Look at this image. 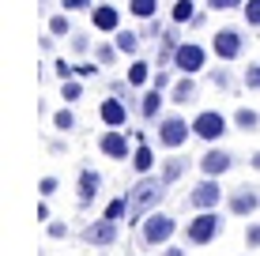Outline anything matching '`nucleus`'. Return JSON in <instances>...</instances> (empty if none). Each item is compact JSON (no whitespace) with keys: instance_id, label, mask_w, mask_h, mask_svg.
I'll return each mask as SVG.
<instances>
[{"instance_id":"1","label":"nucleus","mask_w":260,"mask_h":256,"mask_svg":"<svg viewBox=\"0 0 260 256\" xmlns=\"http://www.w3.org/2000/svg\"><path fill=\"white\" fill-rule=\"evenodd\" d=\"M170 185L162 177H151V173H143V177L128 189V223H143V218L151 215V211H158V200L166 196Z\"/></svg>"},{"instance_id":"2","label":"nucleus","mask_w":260,"mask_h":256,"mask_svg":"<svg viewBox=\"0 0 260 256\" xmlns=\"http://www.w3.org/2000/svg\"><path fill=\"white\" fill-rule=\"evenodd\" d=\"M222 230H226V223L219 211H196V218H189V226H185V245H211Z\"/></svg>"},{"instance_id":"3","label":"nucleus","mask_w":260,"mask_h":256,"mask_svg":"<svg viewBox=\"0 0 260 256\" xmlns=\"http://www.w3.org/2000/svg\"><path fill=\"white\" fill-rule=\"evenodd\" d=\"M174 234H177V223L166 215V211H151V215L140 223V237H143L147 249H166Z\"/></svg>"},{"instance_id":"4","label":"nucleus","mask_w":260,"mask_h":256,"mask_svg":"<svg viewBox=\"0 0 260 256\" xmlns=\"http://www.w3.org/2000/svg\"><path fill=\"white\" fill-rule=\"evenodd\" d=\"M222 196H226V192H222L219 177H204V181H200V185H196V189L189 192V200H185V204H189L192 211H215Z\"/></svg>"},{"instance_id":"5","label":"nucleus","mask_w":260,"mask_h":256,"mask_svg":"<svg viewBox=\"0 0 260 256\" xmlns=\"http://www.w3.org/2000/svg\"><path fill=\"white\" fill-rule=\"evenodd\" d=\"M192 136H200L204 143H215V139H222V136H226V117H222L219 109H204V113H196V121H192Z\"/></svg>"},{"instance_id":"6","label":"nucleus","mask_w":260,"mask_h":256,"mask_svg":"<svg viewBox=\"0 0 260 256\" xmlns=\"http://www.w3.org/2000/svg\"><path fill=\"white\" fill-rule=\"evenodd\" d=\"M204 60H208V53H204V46H196V42H181L174 53V68L185 76H196L204 68Z\"/></svg>"},{"instance_id":"7","label":"nucleus","mask_w":260,"mask_h":256,"mask_svg":"<svg viewBox=\"0 0 260 256\" xmlns=\"http://www.w3.org/2000/svg\"><path fill=\"white\" fill-rule=\"evenodd\" d=\"M189 132H192V125L185 117H162V125H158V143L170 147V151H177V147L189 139Z\"/></svg>"},{"instance_id":"8","label":"nucleus","mask_w":260,"mask_h":256,"mask_svg":"<svg viewBox=\"0 0 260 256\" xmlns=\"http://www.w3.org/2000/svg\"><path fill=\"white\" fill-rule=\"evenodd\" d=\"M241 46H245V38H241L234 26H222V30L211 38V49H215V57H219V60H238L241 57Z\"/></svg>"},{"instance_id":"9","label":"nucleus","mask_w":260,"mask_h":256,"mask_svg":"<svg viewBox=\"0 0 260 256\" xmlns=\"http://www.w3.org/2000/svg\"><path fill=\"white\" fill-rule=\"evenodd\" d=\"M83 241L91 245V249H106V245H113L117 241V223H113V218H98V223H91L83 230Z\"/></svg>"},{"instance_id":"10","label":"nucleus","mask_w":260,"mask_h":256,"mask_svg":"<svg viewBox=\"0 0 260 256\" xmlns=\"http://www.w3.org/2000/svg\"><path fill=\"white\" fill-rule=\"evenodd\" d=\"M226 207H230V215H238V218H249V215H253V211L260 207V192H256V189H249V185H241L238 192H230Z\"/></svg>"},{"instance_id":"11","label":"nucleus","mask_w":260,"mask_h":256,"mask_svg":"<svg viewBox=\"0 0 260 256\" xmlns=\"http://www.w3.org/2000/svg\"><path fill=\"white\" fill-rule=\"evenodd\" d=\"M230 166H234V155H230V151H219V147H211V151L200 158V173H204V177H222Z\"/></svg>"},{"instance_id":"12","label":"nucleus","mask_w":260,"mask_h":256,"mask_svg":"<svg viewBox=\"0 0 260 256\" xmlns=\"http://www.w3.org/2000/svg\"><path fill=\"white\" fill-rule=\"evenodd\" d=\"M98 151H102L106 158H128V136L124 132H117V128H110L106 136H98Z\"/></svg>"},{"instance_id":"13","label":"nucleus","mask_w":260,"mask_h":256,"mask_svg":"<svg viewBox=\"0 0 260 256\" xmlns=\"http://www.w3.org/2000/svg\"><path fill=\"white\" fill-rule=\"evenodd\" d=\"M91 23H94V30L117 34V30H121V12H117L113 4H94V8H91Z\"/></svg>"},{"instance_id":"14","label":"nucleus","mask_w":260,"mask_h":256,"mask_svg":"<svg viewBox=\"0 0 260 256\" xmlns=\"http://www.w3.org/2000/svg\"><path fill=\"white\" fill-rule=\"evenodd\" d=\"M98 117H102L106 128H121L124 121H128V109H124L121 98H106L102 105H98Z\"/></svg>"},{"instance_id":"15","label":"nucleus","mask_w":260,"mask_h":256,"mask_svg":"<svg viewBox=\"0 0 260 256\" xmlns=\"http://www.w3.org/2000/svg\"><path fill=\"white\" fill-rule=\"evenodd\" d=\"M98 189H102V177H98L94 170H83V173H79V204H83V207L98 196Z\"/></svg>"},{"instance_id":"16","label":"nucleus","mask_w":260,"mask_h":256,"mask_svg":"<svg viewBox=\"0 0 260 256\" xmlns=\"http://www.w3.org/2000/svg\"><path fill=\"white\" fill-rule=\"evenodd\" d=\"M151 166H155V151H151V147L140 139V147L132 151V170H136L140 177H143V173H151Z\"/></svg>"},{"instance_id":"17","label":"nucleus","mask_w":260,"mask_h":256,"mask_svg":"<svg viewBox=\"0 0 260 256\" xmlns=\"http://www.w3.org/2000/svg\"><path fill=\"white\" fill-rule=\"evenodd\" d=\"M192 98H196V83H192V76L177 79V83H174V91H170V102L185 105V102H192Z\"/></svg>"},{"instance_id":"18","label":"nucleus","mask_w":260,"mask_h":256,"mask_svg":"<svg viewBox=\"0 0 260 256\" xmlns=\"http://www.w3.org/2000/svg\"><path fill=\"white\" fill-rule=\"evenodd\" d=\"M158 109H162V91H158V87H151V91L143 94V102H140V113H143L147 121H155Z\"/></svg>"},{"instance_id":"19","label":"nucleus","mask_w":260,"mask_h":256,"mask_svg":"<svg viewBox=\"0 0 260 256\" xmlns=\"http://www.w3.org/2000/svg\"><path fill=\"white\" fill-rule=\"evenodd\" d=\"M147 79H155V76H151V64H147V60H132V64H128V87H143Z\"/></svg>"},{"instance_id":"20","label":"nucleus","mask_w":260,"mask_h":256,"mask_svg":"<svg viewBox=\"0 0 260 256\" xmlns=\"http://www.w3.org/2000/svg\"><path fill=\"white\" fill-rule=\"evenodd\" d=\"M234 125H238L241 132H256V128H260V113L249 109V105H241V109L234 113Z\"/></svg>"},{"instance_id":"21","label":"nucleus","mask_w":260,"mask_h":256,"mask_svg":"<svg viewBox=\"0 0 260 256\" xmlns=\"http://www.w3.org/2000/svg\"><path fill=\"white\" fill-rule=\"evenodd\" d=\"M185 166H189V162H185V158H177V155H174V158H166V162H162V181H166V185H174V181L185 173Z\"/></svg>"},{"instance_id":"22","label":"nucleus","mask_w":260,"mask_h":256,"mask_svg":"<svg viewBox=\"0 0 260 256\" xmlns=\"http://www.w3.org/2000/svg\"><path fill=\"white\" fill-rule=\"evenodd\" d=\"M113 46H117L121 53H128V57H132V53L140 49V34H136V30H117V38H113Z\"/></svg>"},{"instance_id":"23","label":"nucleus","mask_w":260,"mask_h":256,"mask_svg":"<svg viewBox=\"0 0 260 256\" xmlns=\"http://www.w3.org/2000/svg\"><path fill=\"white\" fill-rule=\"evenodd\" d=\"M128 12L136 15V19H151V15L158 12V0H128Z\"/></svg>"},{"instance_id":"24","label":"nucleus","mask_w":260,"mask_h":256,"mask_svg":"<svg viewBox=\"0 0 260 256\" xmlns=\"http://www.w3.org/2000/svg\"><path fill=\"white\" fill-rule=\"evenodd\" d=\"M192 19H196L192 0H177V4H174V23H192Z\"/></svg>"},{"instance_id":"25","label":"nucleus","mask_w":260,"mask_h":256,"mask_svg":"<svg viewBox=\"0 0 260 256\" xmlns=\"http://www.w3.org/2000/svg\"><path fill=\"white\" fill-rule=\"evenodd\" d=\"M53 128H57V132H72V128H76L72 109H57V113H53Z\"/></svg>"},{"instance_id":"26","label":"nucleus","mask_w":260,"mask_h":256,"mask_svg":"<svg viewBox=\"0 0 260 256\" xmlns=\"http://www.w3.org/2000/svg\"><path fill=\"white\" fill-rule=\"evenodd\" d=\"M106 218H113V223H121V218H128V200H113V204L106 207Z\"/></svg>"},{"instance_id":"27","label":"nucleus","mask_w":260,"mask_h":256,"mask_svg":"<svg viewBox=\"0 0 260 256\" xmlns=\"http://www.w3.org/2000/svg\"><path fill=\"white\" fill-rule=\"evenodd\" d=\"M79 94H83V87H79L76 79H64V87H60V98H64V102H79Z\"/></svg>"},{"instance_id":"28","label":"nucleus","mask_w":260,"mask_h":256,"mask_svg":"<svg viewBox=\"0 0 260 256\" xmlns=\"http://www.w3.org/2000/svg\"><path fill=\"white\" fill-rule=\"evenodd\" d=\"M68 30H72L68 15H53V19H49V34H53V38H60V34H68Z\"/></svg>"},{"instance_id":"29","label":"nucleus","mask_w":260,"mask_h":256,"mask_svg":"<svg viewBox=\"0 0 260 256\" xmlns=\"http://www.w3.org/2000/svg\"><path fill=\"white\" fill-rule=\"evenodd\" d=\"M245 87H249V91H260V64L245 68Z\"/></svg>"},{"instance_id":"30","label":"nucleus","mask_w":260,"mask_h":256,"mask_svg":"<svg viewBox=\"0 0 260 256\" xmlns=\"http://www.w3.org/2000/svg\"><path fill=\"white\" fill-rule=\"evenodd\" d=\"M245 23L260 26V0H249V4H245Z\"/></svg>"},{"instance_id":"31","label":"nucleus","mask_w":260,"mask_h":256,"mask_svg":"<svg viewBox=\"0 0 260 256\" xmlns=\"http://www.w3.org/2000/svg\"><path fill=\"white\" fill-rule=\"evenodd\" d=\"M46 230H49L53 241H60V237H68V223H57V218H53V223H46Z\"/></svg>"},{"instance_id":"32","label":"nucleus","mask_w":260,"mask_h":256,"mask_svg":"<svg viewBox=\"0 0 260 256\" xmlns=\"http://www.w3.org/2000/svg\"><path fill=\"white\" fill-rule=\"evenodd\" d=\"M57 189H60V181H57V177H42V185H38L42 200H49V196H53V192H57Z\"/></svg>"},{"instance_id":"33","label":"nucleus","mask_w":260,"mask_h":256,"mask_svg":"<svg viewBox=\"0 0 260 256\" xmlns=\"http://www.w3.org/2000/svg\"><path fill=\"white\" fill-rule=\"evenodd\" d=\"M245 0H208V8L211 12H230V8H241Z\"/></svg>"},{"instance_id":"34","label":"nucleus","mask_w":260,"mask_h":256,"mask_svg":"<svg viewBox=\"0 0 260 256\" xmlns=\"http://www.w3.org/2000/svg\"><path fill=\"white\" fill-rule=\"evenodd\" d=\"M245 245H249V249H260V223L245 226Z\"/></svg>"},{"instance_id":"35","label":"nucleus","mask_w":260,"mask_h":256,"mask_svg":"<svg viewBox=\"0 0 260 256\" xmlns=\"http://www.w3.org/2000/svg\"><path fill=\"white\" fill-rule=\"evenodd\" d=\"M117 46H98V64H113V57H117Z\"/></svg>"},{"instance_id":"36","label":"nucleus","mask_w":260,"mask_h":256,"mask_svg":"<svg viewBox=\"0 0 260 256\" xmlns=\"http://www.w3.org/2000/svg\"><path fill=\"white\" fill-rule=\"evenodd\" d=\"M57 76L60 79H72V76H76V68H72L68 60H57Z\"/></svg>"},{"instance_id":"37","label":"nucleus","mask_w":260,"mask_h":256,"mask_svg":"<svg viewBox=\"0 0 260 256\" xmlns=\"http://www.w3.org/2000/svg\"><path fill=\"white\" fill-rule=\"evenodd\" d=\"M72 49H76V53H87V49H91V42H87L83 34H76V38H72Z\"/></svg>"},{"instance_id":"38","label":"nucleus","mask_w":260,"mask_h":256,"mask_svg":"<svg viewBox=\"0 0 260 256\" xmlns=\"http://www.w3.org/2000/svg\"><path fill=\"white\" fill-rule=\"evenodd\" d=\"M211 83H215V87H222V91H226V87H230V72H215V76H211Z\"/></svg>"},{"instance_id":"39","label":"nucleus","mask_w":260,"mask_h":256,"mask_svg":"<svg viewBox=\"0 0 260 256\" xmlns=\"http://www.w3.org/2000/svg\"><path fill=\"white\" fill-rule=\"evenodd\" d=\"M155 87H158V91H166V87H170V72L158 68V72H155Z\"/></svg>"},{"instance_id":"40","label":"nucleus","mask_w":260,"mask_h":256,"mask_svg":"<svg viewBox=\"0 0 260 256\" xmlns=\"http://www.w3.org/2000/svg\"><path fill=\"white\" fill-rule=\"evenodd\" d=\"M38 223H53V218H49V204H46V200L38 204Z\"/></svg>"},{"instance_id":"41","label":"nucleus","mask_w":260,"mask_h":256,"mask_svg":"<svg viewBox=\"0 0 260 256\" xmlns=\"http://www.w3.org/2000/svg\"><path fill=\"white\" fill-rule=\"evenodd\" d=\"M162 256H189V249H177V245H166Z\"/></svg>"},{"instance_id":"42","label":"nucleus","mask_w":260,"mask_h":256,"mask_svg":"<svg viewBox=\"0 0 260 256\" xmlns=\"http://www.w3.org/2000/svg\"><path fill=\"white\" fill-rule=\"evenodd\" d=\"M79 8H87V0H64V12H79Z\"/></svg>"},{"instance_id":"43","label":"nucleus","mask_w":260,"mask_h":256,"mask_svg":"<svg viewBox=\"0 0 260 256\" xmlns=\"http://www.w3.org/2000/svg\"><path fill=\"white\" fill-rule=\"evenodd\" d=\"M249 166H253V170H256V173H260V151H256V155H253V158H249Z\"/></svg>"}]
</instances>
